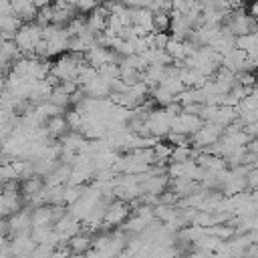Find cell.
Instances as JSON below:
<instances>
[{"instance_id": "1", "label": "cell", "mask_w": 258, "mask_h": 258, "mask_svg": "<svg viewBox=\"0 0 258 258\" xmlns=\"http://www.w3.org/2000/svg\"><path fill=\"white\" fill-rule=\"evenodd\" d=\"M28 248H32V244H30V240H26V238H18V240H14V244H10L12 254H24Z\"/></svg>"}, {"instance_id": "2", "label": "cell", "mask_w": 258, "mask_h": 258, "mask_svg": "<svg viewBox=\"0 0 258 258\" xmlns=\"http://www.w3.org/2000/svg\"><path fill=\"white\" fill-rule=\"evenodd\" d=\"M0 87H2V79H0Z\"/></svg>"}]
</instances>
